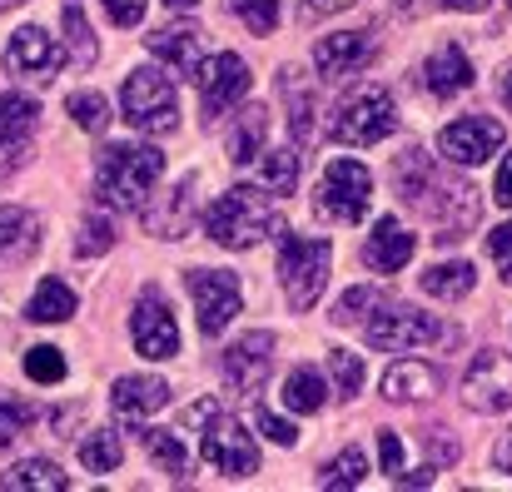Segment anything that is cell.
Returning <instances> with one entry per match:
<instances>
[{"label": "cell", "instance_id": "obj_1", "mask_svg": "<svg viewBox=\"0 0 512 492\" xmlns=\"http://www.w3.org/2000/svg\"><path fill=\"white\" fill-rule=\"evenodd\" d=\"M393 184H398V194L438 229L433 239H443V244L463 239V234L483 219L478 189H473L468 179H458V174H438V164L428 160L423 150H408V155L393 160Z\"/></svg>", "mask_w": 512, "mask_h": 492}, {"label": "cell", "instance_id": "obj_22", "mask_svg": "<svg viewBox=\"0 0 512 492\" xmlns=\"http://www.w3.org/2000/svg\"><path fill=\"white\" fill-rule=\"evenodd\" d=\"M443 388V373L423 358H398L388 373H383V398L388 403H423Z\"/></svg>", "mask_w": 512, "mask_h": 492}, {"label": "cell", "instance_id": "obj_27", "mask_svg": "<svg viewBox=\"0 0 512 492\" xmlns=\"http://www.w3.org/2000/svg\"><path fill=\"white\" fill-rule=\"evenodd\" d=\"M423 294H433V299H468L473 294V284H478V269L473 264H463V259H448V264H433L423 279Z\"/></svg>", "mask_w": 512, "mask_h": 492}, {"label": "cell", "instance_id": "obj_40", "mask_svg": "<svg viewBox=\"0 0 512 492\" xmlns=\"http://www.w3.org/2000/svg\"><path fill=\"white\" fill-rule=\"evenodd\" d=\"M105 249H115V224H110L105 214H90L85 229H80V239H75V254H80V259H95V254H105Z\"/></svg>", "mask_w": 512, "mask_h": 492}, {"label": "cell", "instance_id": "obj_26", "mask_svg": "<svg viewBox=\"0 0 512 492\" xmlns=\"http://www.w3.org/2000/svg\"><path fill=\"white\" fill-rule=\"evenodd\" d=\"M0 488L5 492H65L70 478H65L50 458H25V463H15L10 473H0Z\"/></svg>", "mask_w": 512, "mask_h": 492}, {"label": "cell", "instance_id": "obj_34", "mask_svg": "<svg viewBox=\"0 0 512 492\" xmlns=\"http://www.w3.org/2000/svg\"><path fill=\"white\" fill-rule=\"evenodd\" d=\"M65 40H70V60L75 65H95L100 60V45H95V30H90V20H85V10L75 5V0H65Z\"/></svg>", "mask_w": 512, "mask_h": 492}, {"label": "cell", "instance_id": "obj_9", "mask_svg": "<svg viewBox=\"0 0 512 492\" xmlns=\"http://www.w3.org/2000/svg\"><path fill=\"white\" fill-rule=\"evenodd\" d=\"M249 85H254V75H249V65H244L234 50H219V55L199 60V70H194L199 110H204V120H209V125H214L224 110H234V105L249 95Z\"/></svg>", "mask_w": 512, "mask_h": 492}, {"label": "cell", "instance_id": "obj_37", "mask_svg": "<svg viewBox=\"0 0 512 492\" xmlns=\"http://www.w3.org/2000/svg\"><path fill=\"white\" fill-rule=\"evenodd\" d=\"M284 90H289V125H294L299 140H309V135H314V125H309V115H314V90L299 80V70H284Z\"/></svg>", "mask_w": 512, "mask_h": 492}, {"label": "cell", "instance_id": "obj_45", "mask_svg": "<svg viewBox=\"0 0 512 492\" xmlns=\"http://www.w3.org/2000/svg\"><path fill=\"white\" fill-rule=\"evenodd\" d=\"M378 463H383V473H388L393 483L403 478V438H398L393 428H383V433H378Z\"/></svg>", "mask_w": 512, "mask_h": 492}, {"label": "cell", "instance_id": "obj_57", "mask_svg": "<svg viewBox=\"0 0 512 492\" xmlns=\"http://www.w3.org/2000/svg\"><path fill=\"white\" fill-rule=\"evenodd\" d=\"M393 10H418V0H393Z\"/></svg>", "mask_w": 512, "mask_h": 492}, {"label": "cell", "instance_id": "obj_51", "mask_svg": "<svg viewBox=\"0 0 512 492\" xmlns=\"http://www.w3.org/2000/svg\"><path fill=\"white\" fill-rule=\"evenodd\" d=\"M453 458H458V443H453V438H443V443L433 438V443H428V463H433V468H448Z\"/></svg>", "mask_w": 512, "mask_h": 492}, {"label": "cell", "instance_id": "obj_43", "mask_svg": "<svg viewBox=\"0 0 512 492\" xmlns=\"http://www.w3.org/2000/svg\"><path fill=\"white\" fill-rule=\"evenodd\" d=\"M373 304H378V289H368V284H363V289H348L339 299V309H334V324L348 328V324H358V319H368Z\"/></svg>", "mask_w": 512, "mask_h": 492}, {"label": "cell", "instance_id": "obj_2", "mask_svg": "<svg viewBox=\"0 0 512 492\" xmlns=\"http://www.w3.org/2000/svg\"><path fill=\"white\" fill-rule=\"evenodd\" d=\"M284 229V214L264 184H234L204 209V234L219 249H254Z\"/></svg>", "mask_w": 512, "mask_h": 492}, {"label": "cell", "instance_id": "obj_56", "mask_svg": "<svg viewBox=\"0 0 512 492\" xmlns=\"http://www.w3.org/2000/svg\"><path fill=\"white\" fill-rule=\"evenodd\" d=\"M170 10H189V5H199V0H165Z\"/></svg>", "mask_w": 512, "mask_h": 492}, {"label": "cell", "instance_id": "obj_39", "mask_svg": "<svg viewBox=\"0 0 512 492\" xmlns=\"http://www.w3.org/2000/svg\"><path fill=\"white\" fill-rule=\"evenodd\" d=\"M25 378H30V383H65V358H60V348H50V343L30 348V353H25Z\"/></svg>", "mask_w": 512, "mask_h": 492}, {"label": "cell", "instance_id": "obj_7", "mask_svg": "<svg viewBox=\"0 0 512 492\" xmlns=\"http://www.w3.org/2000/svg\"><path fill=\"white\" fill-rule=\"evenodd\" d=\"M443 338H448V328L413 304H388L383 314L363 319V343L383 348V353H413V348H428V343H443Z\"/></svg>", "mask_w": 512, "mask_h": 492}, {"label": "cell", "instance_id": "obj_3", "mask_svg": "<svg viewBox=\"0 0 512 492\" xmlns=\"http://www.w3.org/2000/svg\"><path fill=\"white\" fill-rule=\"evenodd\" d=\"M160 174H165L160 145H110L100 150V164H95V194L105 209L130 214V209H145Z\"/></svg>", "mask_w": 512, "mask_h": 492}, {"label": "cell", "instance_id": "obj_8", "mask_svg": "<svg viewBox=\"0 0 512 492\" xmlns=\"http://www.w3.org/2000/svg\"><path fill=\"white\" fill-rule=\"evenodd\" d=\"M373 204V174L358 160H334L324 169L319 189H314V214L334 219V224H358Z\"/></svg>", "mask_w": 512, "mask_h": 492}, {"label": "cell", "instance_id": "obj_12", "mask_svg": "<svg viewBox=\"0 0 512 492\" xmlns=\"http://www.w3.org/2000/svg\"><path fill=\"white\" fill-rule=\"evenodd\" d=\"M65 55H70V50H65L50 30H40V25H20V30L10 35V45H5V70H10L15 80L50 85V80L60 75Z\"/></svg>", "mask_w": 512, "mask_h": 492}, {"label": "cell", "instance_id": "obj_17", "mask_svg": "<svg viewBox=\"0 0 512 492\" xmlns=\"http://www.w3.org/2000/svg\"><path fill=\"white\" fill-rule=\"evenodd\" d=\"M199 224V174H184L174 189L160 194L155 209H145V229L155 239H184Z\"/></svg>", "mask_w": 512, "mask_h": 492}, {"label": "cell", "instance_id": "obj_46", "mask_svg": "<svg viewBox=\"0 0 512 492\" xmlns=\"http://www.w3.org/2000/svg\"><path fill=\"white\" fill-rule=\"evenodd\" d=\"M100 5H105V15H110L115 25H125V30H130V25H140V20H145V10H150V0H100Z\"/></svg>", "mask_w": 512, "mask_h": 492}, {"label": "cell", "instance_id": "obj_30", "mask_svg": "<svg viewBox=\"0 0 512 492\" xmlns=\"http://www.w3.org/2000/svg\"><path fill=\"white\" fill-rule=\"evenodd\" d=\"M75 314V289L65 279H40L35 299H30V319L35 324H65Z\"/></svg>", "mask_w": 512, "mask_h": 492}, {"label": "cell", "instance_id": "obj_31", "mask_svg": "<svg viewBox=\"0 0 512 492\" xmlns=\"http://www.w3.org/2000/svg\"><path fill=\"white\" fill-rule=\"evenodd\" d=\"M120 463H125V443H120V433L95 428V433L80 438V468H85V473H115Z\"/></svg>", "mask_w": 512, "mask_h": 492}, {"label": "cell", "instance_id": "obj_47", "mask_svg": "<svg viewBox=\"0 0 512 492\" xmlns=\"http://www.w3.org/2000/svg\"><path fill=\"white\" fill-rule=\"evenodd\" d=\"M353 0H299V20H324V15H339V10H348Z\"/></svg>", "mask_w": 512, "mask_h": 492}, {"label": "cell", "instance_id": "obj_15", "mask_svg": "<svg viewBox=\"0 0 512 492\" xmlns=\"http://www.w3.org/2000/svg\"><path fill=\"white\" fill-rule=\"evenodd\" d=\"M274 348H279V343H274L269 328H254V333H244L239 343H229L224 358H219L224 383H229L234 393H259L264 378L274 373Z\"/></svg>", "mask_w": 512, "mask_h": 492}, {"label": "cell", "instance_id": "obj_14", "mask_svg": "<svg viewBox=\"0 0 512 492\" xmlns=\"http://www.w3.org/2000/svg\"><path fill=\"white\" fill-rule=\"evenodd\" d=\"M130 338H135V353L140 358H155V363H165V358L179 353V324H174V314L160 289H145L140 294V304L130 314Z\"/></svg>", "mask_w": 512, "mask_h": 492}, {"label": "cell", "instance_id": "obj_13", "mask_svg": "<svg viewBox=\"0 0 512 492\" xmlns=\"http://www.w3.org/2000/svg\"><path fill=\"white\" fill-rule=\"evenodd\" d=\"M463 403L473 413H508L512 408V358L498 348H483L463 373Z\"/></svg>", "mask_w": 512, "mask_h": 492}, {"label": "cell", "instance_id": "obj_23", "mask_svg": "<svg viewBox=\"0 0 512 492\" xmlns=\"http://www.w3.org/2000/svg\"><path fill=\"white\" fill-rule=\"evenodd\" d=\"M423 85H428L438 100L463 95V90L473 85V65H468V55H463L458 45H438V50L428 55V65H423Z\"/></svg>", "mask_w": 512, "mask_h": 492}, {"label": "cell", "instance_id": "obj_19", "mask_svg": "<svg viewBox=\"0 0 512 492\" xmlns=\"http://www.w3.org/2000/svg\"><path fill=\"white\" fill-rule=\"evenodd\" d=\"M368 60H373V30H334L314 45V65H319L324 80L358 75Z\"/></svg>", "mask_w": 512, "mask_h": 492}, {"label": "cell", "instance_id": "obj_32", "mask_svg": "<svg viewBox=\"0 0 512 492\" xmlns=\"http://www.w3.org/2000/svg\"><path fill=\"white\" fill-rule=\"evenodd\" d=\"M259 179H264V189L269 194H294V184H299V155L294 150H264L259 155Z\"/></svg>", "mask_w": 512, "mask_h": 492}, {"label": "cell", "instance_id": "obj_52", "mask_svg": "<svg viewBox=\"0 0 512 492\" xmlns=\"http://www.w3.org/2000/svg\"><path fill=\"white\" fill-rule=\"evenodd\" d=\"M493 199L503 204V209H512V155L503 160V169H498V184H493Z\"/></svg>", "mask_w": 512, "mask_h": 492}, {"label": "cell", "instance_id": "obj_21", "mask_svg": "<svg viewBox=\"0 0 512 492\" xmlns=\"http://www.w3.org/2000/svg\"><path fill=\"white\" fill-rule=\"evenodd\" d=\"M413 249H418L413 229L388 214V219L373 224V234H368V244H363V264H368L373 274H398V269L413 259Z\"/></svg>", "mask_w": 512, "mask_h": 492}, {"label": "cell", "instance_id": "obj_44", "mask_svg": "<svg viewBox=\"0 0 512 492\" xmlns=\"http://www.w3.org/2000/svg\"><path fill=\"white\" fill-rule=\"evenodd\" d=\"M254 423H259V433H264L269 443H279V448H294V443H299V428H294L289 418H279L274 408H259Z\"/></svg>", "mask_w": 512, "mask_h": 492}, {"label": "cell", "instance_id": "obj_33", "mask_svg": "<svg viewBox=\"0 0 512 492\" xmlns=\"http://www.w3.org/2000/svg\"><path fill=\"white\" fill-rule=\"evenodd\" d=\"M145 448H150V463H155L160 473H170V478H184V473H189V448H184L179 433L155 428V433H145Z\"/></svg>", "mask_w": 512, "mask_h": 492}, {"label": "cell", "instance_id": "obj_48", "mask_svg": "<svg viewBox=\"0 0 512 492\" xmlns=\"http://www.w3.org/2000/svg\"><path fill=\"white\" fill-rule=\"evenodd\" d=\"M214 413H219V403H214V398H199V403H189V408H184V428H204Z\"/></svg>", "mask_w": 512, "mask_h": 492}, {"label": "cell", "instance_id": "obj_4", "mask_svg": "<svg viewBox=\"0 0 512 492\" xmlns=\"http://www.w3.org/2000/svg\"><path fill=\"white\" fill-rule=\"evenodd\" d=\"M279 284H284V299L289 309H314L324 284H329V269H334V249L329 239H304V234H289L279 229Z\"/></svg>", "mask_w": 512, "mask_h": 492}, {"label": "cell", "instance_id": "obj_16", "mask_svg": "<svg viewBox=\"0 0 512 492\" xmlns=\"http://www.w3.org/2000/svg\"><path fill=\"white\" fill-rule=\"evenodd\" d=\"M503 125L488 120V115H468V120H453L438 130V155L448 164H483L488 155L503 150Z\"/></svg>", "mask_w": 512, "mask_h": 492}, {"label": "cell", "instance_id": "obj_10", "mask_svg": "<svg viewBox=\"0 0 512 492\" xmlns=\"http://www.w3.org/2000/svg\"><path fill=\"white\" fill-rule=\"evenodd\" d=\"M184 289H189V299H194V309H199L194 319H199V333H204V338H219L224 328L234 324L239 304H244L239 279L224 274V269H189V274H184Z\"/></svg>", "mask_w": 512, "mask_h": 492}, {"label": "cell", "instance_id": "obj_20", "mask_svg": "<svg viewBox=\"0 0 512 492\" xmlns=\"http://www.w3.org/2000/svg\"><path fill=\"white\" fill-rule=\"evenodd\" d=\"M145 45H150V55H160V65H170L174 75H189V80L204 60V30L189 25V20H174L165 30L145 35Z\"/></svg>", "mask_w": 512, "mask_h": 492}, {"label": "cell", "instance_id": "obj_11", "mask_svg": "<svg viewBox=\"0 0 512 492\" xmlns=\"http://www.w3.org/2000/svg\"><path fill=\"white\" fill-rule=\"evenodd\" d=\"M199 433H204V438H199V458H204L214 473H224V478H249V473H259V448H254V433H249L244 423L214 413Z\"/></svg>", "mask_w": 512, "mask_h": 492}, {"label": "cell", "instance_id": "obj_54", "mask_svg": "<svg viewBox=\"0 0 512 492\" xmlns=\"http://www.w3.org/2000/svg\"><path fill=\"white\" fill-rule=\"evenodd\" d=\"M438 5H448V10H463V15H473V10H483L488 0H438Z\"/></svg>", "mask_w": 512, "mask_h": 492}, {"label": "cell", "instance_id": "obj_29", "mask_svg": "<svg viewBox=\"0 0 512 492\" xmlns=\"http://www.w3.org/2000/svg\"><path fill=\"white\" fill-rule=\"evenodd\" d=\"M35 125H40V105H35L30 95H20V90L0 95V140H20V145H30Z\"/></svg>", "mask_w": 512, "mask_h": 492}, {"label": "cell", "instance_id": "obj_41", "mask_svg": "<svg viewBox=\"0 0 512 492\" xmlns=\"http://www.w3.org/2000/svg\"><path fill=\"white\" fill-rule=\"evenodd\" d=\"M30 423H35V408L20 403V398H5V393H0V448H10Z\"/></svg>", "mask_w": 512, "mask_h": 492}, {"label": "cell", "instance_id": "obj_38", "mask_svg": "<svg viewBox=\"0 0 512 492\" xmlns=\"http://www.w3.org/2000/svg\"><path fill=\"white\" fill-rule=\"evenodd\" d=\"M329 373H334L339 398H358L363 393V358H353L348 348H329Z\"/></svg>", "mask_w": 512, "mask_h": 492}, {"label": "cell", "instance_id": "obj_25", "mask_svg": "<svg viewBox=\"0 0 512 492\" xmlns=\"http://www.w3.org/2000/svg\"><path fill=\"white\" fill-rule=\"evenodd\" d=\"M264 140H269V110H264V105H244L239 125L229 130V160L254 164L264 155Z\"/></svg>", "mask_w": 512, "mask_h": 492}, {"label": "cell", "instance_id": "obj_49", "mask_svg": "<svg viewBox=\"0 0 512 492\" xmlns=\"http://www.w3.org/2000/svg\"><path fill=\"white\" fill-rule=\"evenodd\" d=\"M30 155V145H20V140H0V174H10V169H20Z\"/></svg>", "mask_w": 512, "mask_h": 492}, {"label": "cell", "instance_id": "obj_35", "mask_svg": "<svg viewBox=\"0 0 512 492\" xmlns=\"http://www.w3.org/2000/svg\"><path fill=\"white\" fill-rule=\"evenodd\" d=\"M368 478V458H363V448H343L339 458L319 473V488L324 492H348V488H358Z\"/></svg>", "mask_w": 512, "mask_h": 492}, {"label": "cell", "instance_id": "obj_42", "mask_svg": "<svg viewBox=\"0 0 512 492\" xmlns=\"http://www.w3.org/2000/svg\"><path fill=\"white\" fill-rule=\"evenodd\" d=\"M229 5L254 35H269L279 25V0H229Z\"/></svg>", "mask_w": 512, "mask_h": 492}, {"label": "cell", "instance_id": "obj_55", "mask_svg": "<svg viewBox=\"0 0 512 492\" xmlns=\"http://www.w3.org/2000/svg\"><path fill=\"white\" fill-rule=\"evenodd\" d=\"M498 95H503V105L512 110V65L503 70V75H498Z\"/></svg>", "mask_w": 512, "mask_h": 492}, {"label": "cell", "instance_id": "obj_24", "mask_svg": "<svg viewBox=\"0 0 512 492\" xmlns=\"http://www.w3.org/2000/svg\"><path fill=\"white\" fill-rule=\"evenodd\" d=\"M35 239H40V219L30 209H20V204H0V264L30 254Z\"/></svg>", "mask_w": 512, "mask_h": 492}, {"label": "cell", "instance_id": "obj_50", "mask_svg": "<svg viewBox=\"0 0 512 492\" xmlns=\"http://www.w3.org/2000/svg\"><path fill=\"white\" fill-rule=\"evenodd\" d=\"M488 254H493V259H512V219L503 224V229L488 234Z\"/></svg>", "mask_w": 512, "mask_h": 492}, {"label": "cell", "instance_id": "obj_28", "mask_svg": "<svg viewBox=\"0 0 512 492\" xmlns=\"http://www.w3.org/2000/svg\"><path fill=\"white\" fill-rule=\"evenodd\" d=\"M324 403H329V383H324L319 368H294L284 378V408L289 413H319Z\"/></svg>", "mask_w": 512, "mask_h": 492}, {"label": "cell", "instance_id": "obj_6", "mask_svg": "<svg viewBox=\"0 0 512 492\" xmlns=\"http://www.w3.org/2000/svg\"><path fill=\"white\" fill-rule=\"evenodd\" d=\"M120 110H125V120L140 135H170L179 125V95H174L170 80L160 70H150V65L130 70V80L120 85Z\"/></svg>", "mask_w": 512, "mask_h": 492}, {"label": "cell", "instance_id": "obj_18", "mask_svg": "<svg viewBox=\"0 0 512 492\" xmlns=\"http://www.w3.org/2000/svg\"><path fill=\"white\" fill-rule=\"evenodd\" d=\"M170 393L174 388L165 378H155V373H125L110 388V408L120 413V423H145L160 408H170Z\"/></svg>", "mask_w": 512, "mask_h": 492}, {"label": "cell", "instance_id": "obj_53", "mask_svg": "<svg viewBox=\"0 0 512 492\" xmlns=\"http://www.w3.org/2000/svg\"><path fill=\"white\" fill-rule=\"evenodd\" d=\"M493 463H498V473H508L512 478V428L498 438V448H493Z\"/></svg>", "mask_w": 512, "mask_h": 492}, {"label": "cell", "instance_id": "obj_5", "mask_svg": "<svg viewBox=\"0 0 512 492\" xmlns=\"http://www.w3.org/2000/svg\"><path fill=\"white\" fill-rule=\"evenodd\" d=\"M393 125H398L393 95H388L383 85H358V90H348L339 100V110H334V120H329V140L358 145V150H363V145L388 140Z\"/></svg>", "mask_w": 512, "mask_h": 492}, {"label": "cell", "instance_id": "obj_58", "mask_svg": "<svg viewBox=\"0 0 512 492\" xmlns=\"http://www.w3.org/2000/svg\"><path fill=\"white\" fill-rule=\"evenodd\" d=\"M503 279H508V284H512V259H503Z\"/></svg>", "mask_w": 512, "mask_h": 492}, {"label": "cell", "instance_id": "obj_59", "mask_svg": "<svg viewBox=\"0 0 512 492\" xmlns=\"http://www.w3.org/2000/svg\"><path fill=\"white\" fill-rule=\"evenodd\" d=\"M15 5H25V0H0V10H15Z\"/></svg>", "mask_w": 512, "mask_h": 492}, {"label": "cell", "instance_id": "obj_36", "mask_svg": "<svg viewBox=\"0 0 512 492\" xmlns=\"http://www.w3.org/2000/svg\"><path fill=\"white\" fill-rule=\"evenodd\" d=\"M65 110H70V120H75L80 130H90V135H105V130H110V100L95 95V90H75V95L65 100Z\"/></svg>", "mask_w": 512, "mask_h": 492}]
</instances>
